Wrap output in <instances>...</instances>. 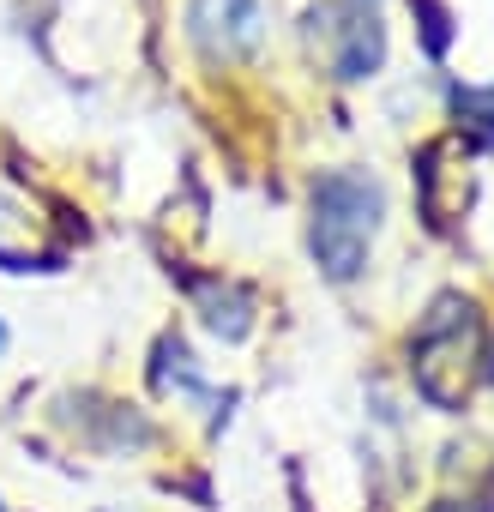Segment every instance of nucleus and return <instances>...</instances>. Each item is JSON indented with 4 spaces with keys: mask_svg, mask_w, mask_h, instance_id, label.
Instances as JSON below:
<instances>
[{
    "mask_svg": "<svg viewBox=\"0 0 494 512\" xmlns=\"http://www.w3.org/2000/svg\"><path fill=\"white\" fill-rule=\"evenodd\" d=\"M482 374H488V380H494V350H488V368H482Z\"/></svg>",
    "mask_w": 494,
    "mask_h": 512,
    "instance_id": "9b49d317",
    "label": "nucleus"
},
{
    "mask_svg": "<svg viewBox=\"0 0 494 512\" xmlns=\"http://www.w3.org/2000/svg\"><path fill=\"white\" fill-rule=\"evenodd\" d=\"M428 512H494V506H488L482 494H464V500H434Z\"/></svg>",
    "mask_w": 494,
    "mask_h": 512,
    "instance_id": "9d476101",
    "label": "nucleus"
},
{
    "mask_svg": "<svg viewBox=\"0 0 494 512\" xmlns=\"http://www.w3.org/2000/svg\"><path fill=\"white\" fill-rule=\"evenodd\" d=\"M193 302H199L205 326H211L223 344H241L247 332H254V296H247L241 284H223V278H199V284H193Z\"/></svg>",
    "mask_w": 494,
    "mask_h": 512,
    "instance_id": "423d86ee",
    "label": "nucleus"
},
{
    "mask_svg": "<svg viewBox=\"0 0 494 512\" xmlns=\"http://www.w3.org/2000/svg\"><path fill=\"white\" fill-rule=\"evenodd\" d=\"M0 356H7V326H0Z\"/></svg>",
    "mask_w": 494,
    "mask_h": 512,
    "instance_id": "f8f14e48",
    "label": "nucleus"
},
{
    "mask_svg": "<svg viewBox=\"0 0 494 512\" xmlns=\"http://www.w3.org/2000/svg\"><path fill=\"white\" fill-rule=\"evenodd\" d=\"M386 217V187L368 169H326L308 199V253L332 284L362 278L368 247Z\"/></svg>",
    "mask_w": 494,
    "mask_h": 512,
    "instance_id": "f03ea898",
    "label": "nucleus"
},
{
    "mask_svg": "<svg viewBox=\"0 0 494 512\" xmlns=\"http://www.w3.org/2000/svg\"><path fill=\"white\" fill-rule=\"evenodd\" d=\"M0 512H7V506H0Z\"/></svg>",
    "mask_w": 494,
    "mask_h": 512,
    "instance_id": "ddd939ff",
    "label": "nucleus"
},
{
    "mask_svg": "<svg viewBox=\"0 0 494 512\" xmlns=\"http://www.w3.org/2000/svg\"><path fill=\"white\" fill-rule=\"evenodd\" d=\"M302 43L320 61V73L356 85L386 67V25L368 0H314L302 19Z\"/></svg>",
    "mask_w": 494,
    "mask_h": 512,
    "instance_id": "7ed1b4c3",
    "label": "nucleus"
},
{
    "mask_svg": "<svg viewBox=\"0 0 494 512\" xmlns=\"http://www.w3.org/2000/svg\"><path fill=\"white\" fill-rule=\"evenodd\" d=\"M488 368V350H482V314L470 296L446 290L428 302L422 326L410 332V380L416 392L434 404V410H464L476 380Z\"/></svg>",
    "mask_w": 494,
    "mask_h": 512,
    "instance_id": "f257e3e1",
    "label": "nucleus"
},
{
    "mask_svg": "<svg viewBox=\"0 0 494 512\" xmlns=\"http://www.w3.org/2000/svg\"><path fill=\"white\" fill-rule=\"evenodd\" d=\"M0 266L7 272H55L61 247L49 241V217H37V205L0 181Z\"/></svg>",
    "mask_w": 494,
    "mask_h": 512,
    "instance_id": "39448f33",
    "label": "nucleus"
},
{
    "mask_svg": "<svg viewBox=\"0 0 494 512\" xmlns=\"http://www.w3.org/2000/svg\"><path fill=\"white\" fill-rule=\"evenodd\" d=\"M151 380H157V392H187V398H199L205 386H199V368H193V356H187V344L169 332V338H157V362H151Z\"/></svg>",
    "mask_w": 494,
    "mask_h": 512,
    "instance_id": "0eeeda50",
    "label": "nucleus"
},
{
    "mask_svg": "<svg viewBox=\"0 0 494 512\" xmlns=\"http://www.w3.org/2000/svg\"><path fill=\"white\" fill-rule=\"evenodd\" d=\"M410 13L422 19V49L440 61V55L452 49V13L440 7V0H410Z\"/></svg>",
    "mask_w": 494,
    "mask_h": 512,
    "instance_id": "1a4fd4ad",
    "label": "nucleus"
},
{
    "mask_svg": "<svg viewBox=\"0 0 494 512\" xmlns=\"http://www.w3.org/2000/svg\"><path fill=\"white\" fill-rule=\"evenodd\" d=\"M187 37L211 61H241L266 43V13L260 0H193L187 7Z\"/></svg>",
    "mask_w": 494,
    "mask_h": 512,
    "instance_id": "20e7f679",
    "label": "nucleus"
},
{
    "mask_svg": "<svg viewBox=\"0 0 494 512\" xmlns=\"http://www.w3.org/2000/svg\"><path fill=\"white\" fill-rule=\"evenodd\" d=\"M452 115H458V127L464 133H482V139H494V85H452Z\"/></svg>",
    "mask_w": 494,
    "mask_h": 512,
    "instance_id": "6e6552de",
    "label": "nucleus"
}]
</instances>
